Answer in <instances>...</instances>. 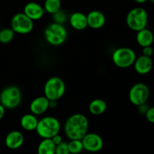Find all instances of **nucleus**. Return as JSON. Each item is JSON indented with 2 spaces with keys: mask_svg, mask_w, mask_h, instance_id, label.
Segmentation results:
<instances>
[{
  "mask_svg": "<svg viewBox=\"0 0 154 154\" xmlns=\"http://www.w3.org/2000/svg\"><path fill=\"white\" fill-rule=\"evenodd\" d=\"M5 108L2 104H0V120L3 118V117L5 116Z\"/></svg>",
  "mask_w": 154,
  "mask_h": 154,
  "instance_id": "c756f323",
  "label": "nucleus"
},
{
  "mask_svg": "<svg viewBox=\"0 0 154 154\" xmlns=\"http://www.w3.org/2000/svg\"><path fill=\"white\" fill-rule=\"evenodd\" d=\"M43 8L45 12L54 14L61 9V0H45Z\"/></svg>",
  "mask_w": 154,
  "mask_h": 154,
  "instance_id": "412c9836",
  "label": "nucleus"
},
{
  "mask_svg": "<svg viewBox=\"0 0 154 154\" xmlns=\"http://www.w3.org/2000/svg\"><path fill=\"white\" fill-rule=\"evenodd\" d=\"M149 97L150 89L144 83H137L134 84L129 92V101L136 107L147 103Z\"/></svg>",
  "mask_w": 154,
  "mask_h": 154,
  "instance_id": "1a4fd4ad",
  "label": "nucleus"
},
{
  "mask_svg": "<svg viewBox=\"0 0 154 154\" xmlns=\"http://www.w3.org/2000/svg\"><path fill=\"white\" fill-rule=\"evenodd\" d=\"M107 110V103L101 99H96L91 101L89 105V111L90 114L95 116L103 114Z\"/></svg>",
  "mask_w": 154,
  "mask_h": 154,
  "instance_id": "6ab92c4d",
  "label": "nucleus"
},
{
  "mask_svg": "<svg viewBox=\"0 0 154 154\" xmlns=\"http://www.w3.org/2000/svg\"><path fill=\"white\" fill-rule=\"evenodd\" d=\"M15 32L11 28H5L0 30V42L2 44L10 43L14 37Z\"/></svg>",
  "mask_w": 154,
  "mask_h": 154,
  "instance_id": "4be33fe9",
  "label": "nucleus"
},
{
  "mask_svg": "<svg viewBox=\"0 0 154 154\" xmlns=\"http://www.w3.org/2000/svg\"><path fill=\"white\" fill-rule=\"evenodd\" d=\"M66 92V84L63 79L54 76L46 81L44 87V96L49 101H58Z\"/></svg>",
  "mask_w": 154,
  "mask_h": 154,
  "instance_id": "39448f33",
  "label": "nucleus"
},
{
  "mask_svg": "<svg viewBox=\"0 0 154 154\" xmlns=\"http://www.w3.org/2000/svg\"><path fill=\"white\" fill-rule=\"evenodd\" d=\"M20 126L26 131H34L37 127L38 120L33 114H26L20 118Z\"/></svg>",
  "mask_w": 154,
  "mask_h": 154,
  "instance_id": "a211bd4d",
  "label": "nucleus"
},
{
  "mask_svg": "<svg viewBox=\"0 0 154 154\" xmlns=\"http://www.w3.org/2000/svg\"><path fill=\"white\" fill-rule=\"evenodd\" d=\"M142 55L145 57H151L153 54V49L151 46H147L142 48Z\"/></svg>",
  "mask_w": 154,
  "mask_h": 154,
  "instance_id": "bb28decb",
  "label": "nucleus"
},
{
  "mask_svg": "<svg viewBox=\"0 0 154 154\" xmlns=\"http://www.w3.org/2000/svg\"><path fill=\"white\" fill-rule=\"evenodd\" d=\"M57 105V101H49V108H54Z\"/></svg>",
  "mask_w": 154,
  "mask_h": 154,
  "instance_id": "7c9ffc66",
  "label": "nucleus"
},
{
  "mask_svg": "<svg viewBox=\"0 0 154 154\" xmlns=\"http://www.w3.org/2000/svg\"><path fill=\"white\" fill-rule=\"evenodd\" d=\"M89 120L84 114H74L66 120L64 130L67 138L70 140H81L87 133Z\"/></svg>",
  "mask_w": 154,
  "mask_h": 154,
  "instance_id": "f257e3e1",
  "label": "nucleus"
},
{
  "mask_svg": "<svg viewBox=\"0 0 154 154\" xmlns=\"http://www.w3.org/2000/svg\"><path fill=\"white\" fill-rule=\"evenodd\" d=\"M45 12L44 8L40 4L35 2H28L23 8V13L32 21L42 19Z\"/></svg>",
  "mask_w": 154,
  "mask_h": 154,
  "instance_id": "f8f14e48",
  "label": "nucleus"
},
{
  "mask_svg": "<svg viewBox=\"0 0 154 154\" xmlns=\"http://www.w3.org/2000/svg\"><path fill=\"white\" fill-rule=\"evenodd\" d=\"M69 152L71 154H79L84 150V146L81 140H70L68 143Z\"/></svg>",
  "mask_w": 154,
  "mask_h": 154,
  "instance_id": "5701e85b",
  "label": "nucleus"
},
{
  "mask_svg": "<svg viewBox=\"0 0 154 154\" xmlns=\"http://www.w3.org/2000/svg\"><path fill=\"white\" fill-rule=\"evenodd\" d=\"M55 154H70L69 147H68V143L63 141L58 145L56 146Z\"/></svg>",
  "mask_w": 154,
  "mask_h": 154,
  "instance_id": "393cba45",
  "label": "nucleus"
},
{
  "mask_svg": "<svg viewBox=\"0 0 154 154\" xmlns=\"http://www.w3.org/2000/svg\"><path fill=\"white\" fill-rule=\"evenodd\" d=\"M126 22L131 30L137 32L147 28L148 23V14L144 8H134L128 12Z\"/></svg>",
  "mask_w": 154,
  "mask_h": 154,
  "instance_id": "7ed1b4c3",
  "label": "nucleus"
},
{
  "mask_svg": "<svg viewBox=\"0 0 154 154\" xmlns=\"http://www.w3.org/2000/svg\"><path fill=\"white\" fill-rule=\"evenodd\" d=\"M24 136L20 131L14 130L9 132L5 137V143L8 148L11 150H17L23 144Z\"/></svg>",
  "mask_w": 154,
  "mask_h": 154,
  "instance_id": "2eb2a0df",
  "label": "nucleus"
},
{
  "mask_svg": "<svg viewBox=\"0 0 154 154\" xmlns=\"http://www.w3.org/2000/svg\"><path fill=\"white\" fill-rule=\"evenodd\" d=\"M84 146V150L91 153H96L100 151L104 145L102 137L96 133L87 132L81 139Z\"/></svg>",
  "mask_w": 154,
  "mask_h": 154,
  "instance_id": "9d476101",
  "label": "nucleus"
},
{
  "mask_svg": "<svg viewBox=\"0 0 154 154\" xmlns=\"http://www.w3.org/2000/svg\"><path fill=\"white\" fill-rule=\"evenodd\" d=\"M134 1L136 3H138V4H144V3L147 2L148 0H134Z\"/></svg>",
  "mask_w": 154,
  "mask_h": 154,
  "instance_id": "2f4dec72",
  "label": "nucleus"
},
{
  "mask_svg": "<svg viewBox=\"0 0 154 154\" xmlns=\"http://www.w3.org/2000/svg\"><path fill=\"white\" fill-rule=\"evenodd\" d=\"M133 66L137 73L141 75H144L151 72L153 66V63L151 57L141 55L135 59Z\"/></svg>",
  "mask_w": 154,
  "mask_h": 154,
  "instance_id": "9b49d317",
  "label": "nucleus"
},
{
  "mask_svg": "<svg viewBox=\"0 0 154 154\" xmlns=\"http://www.w3.org/2000/svg\"><path fill=\"white\" fill-rule=\"evenodd\" d=\"M11 28L15 33L26 35L32 31L34 28V23L23 12L17 13L11 18Z\"/></svg>",
  "mask_w": 154,
  "mask_h": 154,
  "instance_id": "6e6552de",
  "label": "nucleus"
},
{
  "mask_svg": "<svg viewBox=\"0 0 154 154\" xmlns=\"http://www.w3.org/2000/svg\"><path fill=\"white\" fill-rule=\"evenodd\" d=\"M22 101V93L17 86H8L3 89L0 93V104L5 109H14L17 108Z\"/></svg>",
  "mask_w": 154,
  "mask_h": 154,
  "instance_id": "423d86ee",
  "label": "nucleus"
},
{
  "mask_svg": "<svg viewBox=\"0 0 154 154\" xmlns=\"http://www.w3.org/2000/svg\"><path fill=\"white\" fill-rule=\"evenodd\" d=\"M60 129L61 125L58 119L47 116L38 120L35 131L42 138H52L54 135L60 133Z\"/></svg>",
  "mask_w": 154,
  "mask_h": 154,
  "instance_id": "20e7f679",
  "label": "nucleus"
},
{
  "mask_svg": "<svg viewBox=\"0 0 154 154\" xmlns=\"http://www.w3.org/2000/svg\"><path fill=\"white\" fill-rule=\"evenodd\" d=\"M51 139H52V141H54V143L56 144V145H58L59 144H60L61 142H63V138H62L61 135H59V134L54 135V136Z\"/></svg>",
  "mask_w": 154,
  "mask_h": 154,
  "instance_id": "c85d7f7f",
  "label": "nucleus"
},
{
  "mask_svg": "<svg viewBox=\"0 0 154 154\" xmlns=\"http://www.w3.org/2000/svg\"><path fill=\"white\" fill-rule=\"evenodd\" d=\"M149 108H150V106H149L147 103H144V104H142V105H139V106H138V111L141 114L145 115L146 113L147 112Z\"/></svg>",
  "mask_w": 154,
  "mask_h": 154,
  "instance_id": "cd10ccee",
  "label": "nucleus"
},
{
  "mask_svg": "<svg viewBox=\"0 0 154 154\" xmlns=\"http://www.w3.org/2000/svg\"><path fill=\"white\" fill-rule=\"evenodd\" d=\"M49 109V100L45 96H38L33 99L29 105L32 114L35 116L42 115Z\"/></svg>",
  "mask_w": 154,
  "mask_h": 154,
  "instance_id": "ddd939ff",
  "label": "nucleus"
},
{
  "mask_svg": "<svg viewBox=\"0 0 154 154\" xmlns=\"http://www.w3.org/2000/svg\"><path fill=\"white\" fill-rule=\"evenodd\" d=\"M145 117L147 121L150 122V123H153L154 124V106L150 107L147 112L146 113Z\"/></svg>",
  "mask_w": 154,
  "mask_h": 154,
  "instance_id": "a878e982",
  "label": "nucleus"
},
{
  "mask_svg": "<svg viewBox=\"0 0 154 154\" xmlns=\"http://www.w3.org/2000/svg\"><path fill=\"white\" fill-rule=\"evenodd\" d=\"M148 1H150V2L153 3V4H154V0H148Z\"/></svg>",
  "mask_w": 154,
  "mask_h": 154,
  "instance_id": "473e14b6",
  "label": "nucleus"
},
{
  "mask_svg": "<svg viewBox=\"0 0 154 154\" xmlns=\"http://www.w3.org/2000/svg\"><path fill=\"white\" fill-rule=\"evenodd\" d=\"M87 25L93 29H99L102 28L106 22L105 14L102 11L98 10H93L89 12L87 15Z\"/></svg>",
  "mask_w": 154,
  "mask_h": 154,
  "instance_id": "4468645a",
  "label": "nucleus"
},
{
  "mask_svg": "<svg viewBox=\"0 0 154 154\" xmlns=\"http://www.w3.org/2000/svg\"><path fill=\"white\" fill-rule=\"evenodd\" d=\"M136 41L138 45L142 48L151 46L154 42L153 33L147 28L140 30L137 32Z\"/></svg>",
  "mask_w": 154,
  "mask_h": 154,
  "instance_id": "f3484780",
  "label": "nucleus"
},
{
  "mask_svg": "<svg viewBox=\"0 0 154 154\" xmlns=\"http://www.w3.org/2000/svg\"><path fill=\"white\" fill-rule=\"evenodd\" d=\"M69 23L74 29L82 31L88 26L87 15L82 12H74L69 17Z\"/></svg>",
  "mask_w": 154,
  "mask_h": 154,
  "instance_id": "dca6fc26",
  "label": "nucleus"
},
{
  "mask_svg": "<svg viewBox=\"0 0 154 154\" xmlns=\"http://www.w3.org/2000/svg\"><path fill=\"white\" fill-rule=\"evenodd\" d=\"M136 58L135 51L127 47L117 48L112 54L113 63L120 69H127L133 66Z\"/></svg>",
  "mask_w": 154,
  "mask_h": 154,
  "instance_id": "0eeeda50",
  "label": "nucleus"
},
{
  "mask_svg": "<svg viewBox=\"0 0 154 154\" xmlns=\"http://www.w3.org/2000/svg\"><path fill=\"white\" fill-rule=\"evenodd\" d=\"M53 15V18H54V20L55 23H57L63 24L66 21L67 19V16H66V14L63 11H62L61 9L59 10L58 11H57L56 13H54Z\"/></svg>",
  "mask_w": 154,
  "mask_h": 154,
  "instance_id": "b1692460",
  "label": "nucleus"
},
{
  "mask_svg": "<svg viewBox=\"0 0 154 154\" xmlns=\"http://www.w3.org/2000/svg\"><path fill=\"white\" fill-rule=\"evenodd\" d=\"M56 144L51 138H42L38 146V154H55Z\"/></svg>",
  "mask_w": 154,
  "mask_h": 154,
  "instance_id": "aec40b11",
  "label": "nucleus"
},
{
  "mask_svg": "<svg viewBox=\"0 0 154 154\" xmlns=\"http://www.w3.org/2000/svg\"><path fill=\"white\" fill-rule=\"evenodd\" d=\"M46 42L52 46H60L66 41L68 32L63 24L51 23L47 26L44 32Z\"/></svg>",
  "mask_w": 154,
  "mask_h": 154,
  "instance_id": "f03ea898",
  "label": "nucleus"
}]
</instances>
